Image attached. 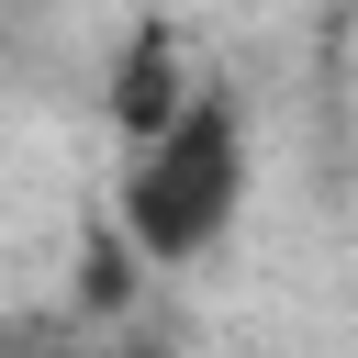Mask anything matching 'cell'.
<instances>
[{
  "instance_id": "4",
  "label": "cell",
  "mask_w": 358,
  "mask_h": 358,
  "mask_svg": "<svg viewBox=\"0 0 358 358\" xmlns=\"http://www.w3.org/2000/svg\"><path fill=\"white\" fill-rule=\"evenodd\" d=\"M0 358H78V336L45 324V313H22V324H0Z\"/></svg>"
},
{
  "instance_id": "1",
  "label": "cell",
  "mask_w": 358,
  "mask_h": 358,
  "mask_svg": "<svg viewBox=\"0 0 358 358\" xmlns=\"http://www.w3.org/2000/svg\"><path fill=\"white\" fill-rule=\"evenodd\" d=\"M235 201H246V123L224 90H190L123 168V235L145 268H190L224 246Z\"/></svg>"
},
{
  "instance_id": "3",
  "label": "cell",
  "mask_w": 358,
  "mask_h": 358,
  "mask_svg": "<svg viewBox=\"0 0 358 358\" xmlns=\"http://www.w3.org/2000/svg\"><path fill=\"white\" fill-rule=\"evenodd\" d=\"M123 291H134V235H90V257H78V302L112 313Z\"/></svg>"
},
{
  "instance_id": "2",
  "label": "cell",
  "mask_w": 358,
  "mask_h": 358,
  "mask_svg": "<svg viewBox=\"0 0 358 358\" xmlns=\"http://www.w3.org/2000/svg\"><path fill=\"white\" fill-rule=\"evenodd\" d=\"M179 101H190V90H179V34H168V22H145V34L123 45V90H112V112H123V134L145 145Z\"/></svg>"
},
{
  "instance_id": "5",
  "label": "cell",
  "mask_w": 358,
  "mask_h": 358,
  "mask_svg": "<svg viewBox=\"0 0 358 358\" xmlns=\"http://www.w3.org/2000/svg\"><path fill=\"white\" fill-rule=\"evenodd\" d=\"M101 358H157V347H101Z\"/></svg>"
}]
</instances>
